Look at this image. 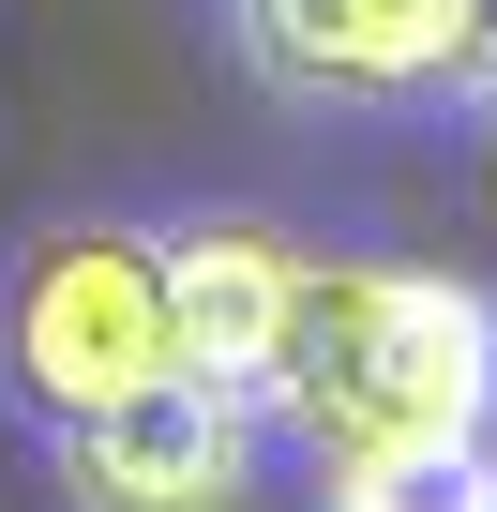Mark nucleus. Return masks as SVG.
<instances>
[{"mask_svg":"<svg viewBox=\"0 0 497 512\" xmlns=\"http://www.w3.org/2000/svg\"><path fill=\"white\" fill-rule=\"evenodd\" d=\"M302 452H362V437H437L497 407V302L452 272H317L302 256V302L257 392Z\"/></svg>","mask_w":497,"mask_h":512,"instance_id":"f257e3e1","label":"nucleus"},{"mask_svg":"<svg viewBox=\"0 0 497 512\" xmlns=\"http://www.w3.org/2000/svg\"><path fill=\"white\" fill-rule=\"evenodd\" d=\"M0 347H16V377L46 392V422H76V407L166 377V362H181V347H166V241H136V226H61L31 272H16V302H0Z\"/></svg>","mask_w":497,"mask_h":512,"instance_id":"f03ea898","label":"nucleus"},{"mask_svg":"<svg viewBox=\"0 0 497 512\" xmlns=\"http://www.w3.org/2000/svg\"><path fill=\"white\" fill-rule=\"evenodd\" d=\"M61 497L76 512H241L257 497V407L211 392L196 362H166L61 422Z\"/></svg>","mask_w":497,"mask_h":512,"instance_id":"7ed1b4c3","label":"nucleus"},{"mask_svg":"<svg viewBox=\"0 0 497 512\" xmlns=\"http://www.w3.org/2000/svg\"><path fill=\"white\" fill-rule=\"evenodd\" d=\"M497 0H241V31L287 91H347V106H407L452 91Z\"/></svg>","mask_w":497,"mask_h":512,"instance_id":"20e7f679","label":"nucleus"},{"mask_svg":"<svg viewBox=\"0 0 497 512\" xmlns=\"http://www.w3.org/2000/svg\"><path fill=\"white\" fill-rule=\"evenodd\" d=\"M287 302H302V256H287L272 226H196V241H166V347H181L211 392H241V407L272 392Z\"/></svg>","mask_w":497,"mask_h":512,"instance_id":"39448f33","label":"nucleus"},{"mask_svg":"<svg viewBox=\"0 0 497 512\" xmlns=\"http://www.w3.org/2000/svg\"><path fill=\"white\" fill-rule=\"evenodd\" d=\"M317 467H332V512H497V452H482V422L362 437V452H317Z\"/></svg>","mask_w":497,"mask_h":512,"instance_id":"423d86ee","label":"nucleus"},{"mask_svg":"<svg viewBox=\"0 0 497 512\" xmlns=\"http://www.w3.org/2000/svg\"><path fill=\"white\" fill-rule=\"evenodd\" d=\"M452 91H482V106H497V16H482V46H467V76H452Z\"/></svg>","mask_w":497,"mask_h":512,"instance_id":"0eeeda50","label":"nucleus"}]
</instances>
